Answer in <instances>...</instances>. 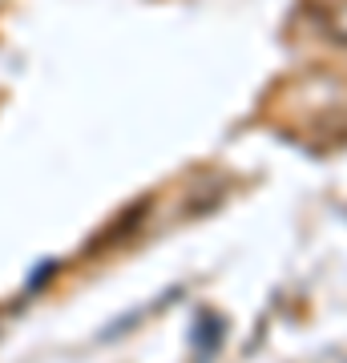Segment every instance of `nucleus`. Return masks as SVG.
I'll use <instances>...</instances> for the list:
<instances>
[{
	"mask_svg": "<svg viewBox=\"0 0 347 363\" xmlns=\"http://www.w3.org/2000/svg\"><path fill=\"white\" fill-rule=\"evenodd\" d=\"M327 33H331L335 40H343V45H347V0H339L331 13H327Z\"/></svg>",
	"mask_w": 347,
	"mask_h": 363,
	"instance_id": "1",
	"label": "nucleus"
}]
</instances>
